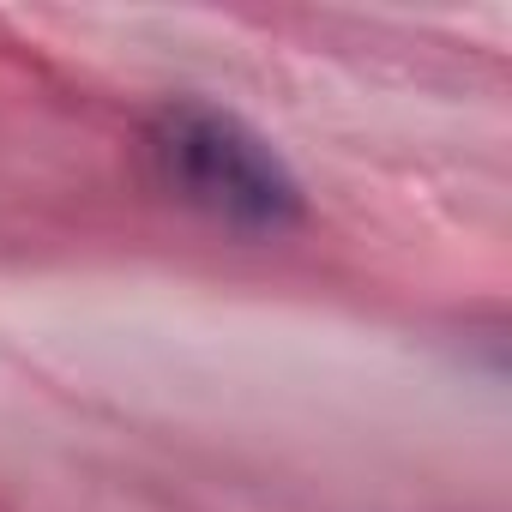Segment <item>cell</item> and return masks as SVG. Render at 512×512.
Wrapping results in <instances>:
<instances>
[{
    "mask_svg": "<svg viewBox=\"0 0 512 512\" xmlns=\"http://www.w3.org/2000/svg\"><path fill=\"white\" fill-rule=\"evenodd\" d=\"M157 163L181 199L199 211L241 223V229H278L302 211V193L278 151L247 133L235 115H217L205 103H181L157 121Z\"/></svg>",
    "mask_w": 512,
    "mask_h": 512,
    "instance_id": "obj_1",
    "label": "cell"
}]
</instances>
